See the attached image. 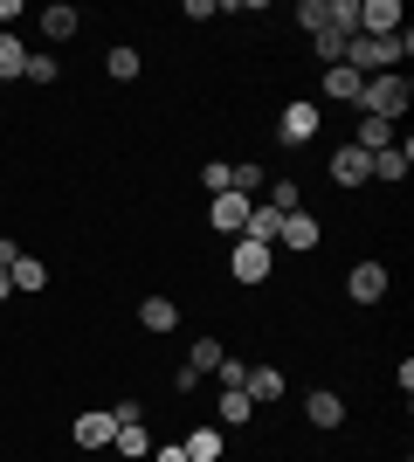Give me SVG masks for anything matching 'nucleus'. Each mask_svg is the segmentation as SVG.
Listing matches in <instances>:
<instances>
[{"label": "nucleus", "instance_id": "nucleus-1", "mask_svg": "<svg viewBox=\"0 0 414 462\" xmlns=\"http://www.w3.org/2000/svg\"><path fill=\"white\" fill-rule=\"evenodd\" d=\"M408 56H414V35H408V28H400V35H353V42H345V69H359V77L400 69Z\"/></svg>", "mask_w": 414, "mask_h": 462}, {"label": "nucleus", "instance_id": "nucleus-2", "mask_svg": "<svg viewBox=\"0 0 414 462\" xmlns=\"http://www.w3.org/2000/svg\"><path fill=\"white\" fill-rule=\"evenodd\" d=\"M414 104V83L400 77V69H380V77L359 83V117H387V125H400Z\"/></svg>", "mask_w": 414, "mask_h": 462}, {"label": "nucleus", "instance_id": "nucleus-3", "mask_svg": "<svg viewBox=\"0 0 414 462\" xmlns=\"http://www.w3.org/2000/svg\"><path fill=\"white\" fill-rule=\"evenodd\" d=\"M270 270H276V249L235 235V249H228V276H235V283H270Z\"/></svg>", "mask_w": 414, "mask_h": 462}, {"label": "nucleus", "instance_id": "nucleus-4", "mask_svg": "<svg viewBox=\"0 0 414 462\" xmlns=\"http://www.w3.org/2000/svg\"><path fill=\"white\" fill-rule=\"evenodd\" d=\"M111 435H118L111 407H83L77 421H69V442H77V448H90V456H97V448H111Z\"/></svg>", "mask_w": 414, "mask_h": 462}, {"label": "nucleus", "instance_id": "nucleus-5", "mask_svg": "<svg viewBox=\"0 0 414 462\" xmlns=\"http://www.w3.org/2000/svg\"><path fill=\"white\" fill-rule=\"evenodd\" d=\"M387 283H394V276H387V263H353V276H345V297H353L359 310H373L380 297H387Z\"/></svg>", "mask_w": 414, "mask_h": 462}, {"label": "nucleus", "instance_id": "nucleus-6", "mask_svg": "<svg viewBox=\"0 0 414 462\" xmlns=\"http://www.w3.org/2000/svg\"><path fill=\"white\" fill-rule=\"evenodd\" d=\"M276 138H283V145H311V138H317V104L290 97V104H283V117H276Z\"/></svg>", "mask_w": 414, "mask_h": 462}, {"label": "nucleus", "instance_id": "nucleus-7", "mask_svg": "<svg viewBox=\"0 0 414 462\" xmlns=\"http://www.w3.org/2000/svg\"><path fill=\"white\" fill-rule=\"evenodd\" d=\"M276 242H290L297 255H311L317 242H325V221H317V214H304V208H297V214H283V228H276Z\"/></svg>", "mask_w": 414, "mask_h": 462}, {"label": "nucleus", "instance_id": "nucleus-8", "mask_svg": "<svg viewBox=\"0 0 414 462\" xmlns=\"http://www.w3.org/2000/svg\"><path fill=\"white\" fill-rule=\"evenodd\" d=\"M249 208H256V200H242V193H215V200H207V228L215 235H242Z\"/></svg>", "mask_w": 414, "mask_h": 462}, {"label": "nucleus", "instance_id": "nucleus-9", "mask_svg": "<svg viewBox=\"0 0 414 462\" xmlns=\"http://www.w3.org/2000/svg\"><path fill=\"white\" fill-rule=\"evenodd\" d=\"M400 0H359V35H400Z\"/></svg>", "mask_w": 414, "mask_h": 462}, {"label": "nucleus", "instance_id": "nucleus-10", "mask_svg": "<svg viewBox=\"0 0 414 462\" xmlns=\"http://www.w3.org/2000/svg\"><path fill=\"white\" fill-rule=\"evenodd\" d=\"M332 180L338 187H373V159L359 152V145H338L332 152Z\"/></svg>", "mask_w": 414, "mask_h": 462}, {"label": "nucleus", "instance_id": "nucleus-11", "mask_svg": "<svg viewBox=\"0 0 414 462\" xmlns=\"http://www.w3.org/2000/svg\"><path fill=\"white\" fill-rule=\"evenodd\" d=\"M304 421L332 435V428H345V401H338L332 386H317V393H304Z\"/></svg>", "mask_w": 414, "mask_h": 462}, {"label": "nucleus", "instance_id": "nucleus-12", "mask_svg": "<svg viewBox=\"0 0 414 462\" xmlns=\"http://www.w3.org/2000/svg\"><path fill=\"white\" fill-rule=\"evenodd\" d=\"M179 456L187 462H221L228 456V428H194V435L179 442Z\"/></svg>", "mask_w": 414, "mask_h": 462}, {"label": "nucleus", "instance_id": "nucleus-13", "mask_svg": "<svg viewBox=\"0 0 414 462\" xmlns=\"http://www.w3.org/2000/svg\"><path fill=\"white\" fill-rule=\"evenodd\" d=\"M414 166V145L400 138V145H387V152H373V187H394V180H408Z\"/></svg>", "mask_w": 414, "mask_h": 462}, {"label": "nucleus", "instance_id": "nucleus-14", "mask_svg": "<svg viewBox=\"0 0 414 462\" xmlns=\"http://www.w3.org/2000/svg\"><path fill=\"white\" fill-rule=\"evenodd\" d=\"M359 69H345V62H332V69H325V77H317V90L332 97V104H359Z\"/></svg>", "mask_w": 414, "mask_h": 462}, {"label": "nucleus", "instance_id": "nucleus-15", "mask_svg": "<svg viewBox=\"0 0 414 462\" xmlns=\"http://www.w3.org/2000/svg\"><path fill=\"white\" fill-rule=\"evenodd\" d=\"M215 414H221L215 428H249V421H256V401H249L242 386H221V407H215Z\"/></svg>", "mask_w": 414, "mask_h": 462}, {"label": "nucleus", "instance_id": "nucleus-16", "mask_svg": "<svg viewBox=\"0 0 414 462\" xmlns=\"http://www.w3.org/2000/svg\"><path fill=\"white\" fill-rule=\"evenodd\" d=\"M242 393H249V401H283V373H276V366H249V373H242Z\"/></svg>", "mask_w": 414, "mask_h": 462}, {"label": "nucleus", "instance_id": "nucleus-17", "mask_svg": "<svg viewBox=\"0 0 414 462\" xmlns=\"http://www.w3.org/2000/svg\"><path fill=\"white\" fill-rule=\"evenodd\" d=\"M111 448H118L124 462H145V456H152V435H145V421H118V435H111Z\"/></svg>", "mask_w": 414, "mask_h": 462}, {"label": "nucleus", "instance_id": "nucleus-18", "mask_svg": "<svg viewBox=\"0 0 414 462\" xmlns=\"http://www.w3.org/2000/svg\"><path fill=\"white\" fill-rule=\"evenodd\" d=\"M276 228H283V214H276L270 200H262V208H249V221H242V235H249V242H262V249H276Z\"/></svg>", "mask_w": 414, "mask_h": 462}, {"label": "nucleus", "instance_id": "nucleus-19", "mask_svg": "<svg viewBox=\"0 0 414 462\" xmlns=\"http://www.w3.org/2000/svg\"><path fill=\"white\" fill-rule=\"evenodd\" d=\"M353 145H359V152H366V159H373V152H387V145H394V125H387V117H359Z\"/></svg>", "mask_w": 414, "mask_h": 462}, {"label": "nucleus", "instance_id": "nucleus-20", "mask_svg": "<svg viewBox=\"0 0 414 462\" xmlns=\"http://www.w3.org/2000/svg\"><path fill=\"white\" fill-rule=\"evenodd\" d=\"M138 325H145V331H173L179 304H173V297H145V304H138Z\"/></svg>", "mask_w": 414, "mask_h": 462}, {"label": "nucleus", "instance_id": "nucleus-21", "mask_svg": "<svg viewBox=\"0 0 414 462\" xmlns=\"http://www.w3.org/2000/svg\"><path fill=\"white\" fill-rule=\"evenodd\" d=\"M7 283H14V290H21V297H35V290H41V283H49V270H41L35 255H14V263H7Z\"/></svg>", "mask_w": 414, "mask_h": 462}, {"label": "nucleus", "instance_id": "nucleus-22", "mask_svg": "<svg viewBox=\"0 0 414 462\" xmlns=\"http://www.w3.org/2000/svg\"><path fill=\"white\" fill-rule=\"evenodd\" d=\"M290 21L304 28V35H325V28H332V0H297Z\"/></svg>", "mask_w": 414, "mask_h": 462}, {"label": "nucleus", "instance_id": "nucleus-23", "mask_svg": "<svg viewBox=\"0 0 414 462\" xmlns=\"http://www.w3.org/2000/svg\"><path fill=\"white\" fill-rule=\"evenodd\" d=\"M21 69H28V42H21V35H0V83H14Z\"/></svg>", "mask_w": 414, "mask_h": 462}, {"label": "nucleus", "instance_id": "nucleus-24", "mask_svg": "<svg viewBox=\"0 0 414 462\" xmlns=\"http://www.w3.org/2000/svg\"><path fill=\"white\" fill-rule=\"evenodd\" d=\"M77 28H83L77 7H49V14H41V35H49V42H69Z\"/></svg>", "mask_w": 414, "mask_h": 462}, {"label": "nucleus", "instance_id": "nucleus-25", "mask_svg": "<svg viewBox=\"0 0 414 462\" xmlns=\"http://www.w3.org/2000/svg\"><path fill=\"white\" fill-rule=\"evenodd\" d=\"M221 359H228V346H221V338H194V352H187V366H194L200 380H207V373H215Z\"/></svg>", "mask_w": 414, "mask_h": 462}, {"label": "nucleus", "instance_id": "nucleus-26", "mask_svg": "<svg viewBox=\"0 0 414 462\" xmlns=\"http://www.w3.org/2000/svg\"><path fill=\"white\" fill-rule=\"evenodd\" d=\"M345 28H325V35H311V49H317V62H325V69H332V62H345Z\"/></svg>", "mask_w": 414, "mask_h": 462}, {"label": "nucleus", "instance_id": "nucleus-27", "mask_svg": "<svg viewBox=\"0 0 414 462\" xmlns=\"http://www.w3.org/2000/svg\"><path fill=\"white\" fill-rule=\"evenodd\" d=\"M104 77H118V83H132V77H138V49H124V42H118V49H111V56H104Z\"/></svg>", "mask_w": 414, "mask_h": 462}, {"label": "nucleus", "instance_id": "nucleus-28", "mask_svg": "<svg viewBox=\"0 0 414 462\" xmlns=\"http://www.w3.org/2000/svg\"><path fill=\"white\" fill-rule=\"evenodd\" d=\"M270 208L276 214H297V208H304V187H297V180H276V187H270Z\"/></svg>", "mask_w": 414, "mask_h": 462}, {"label": "nucleus", "instance_id": "nucleus-29", "mask_svg": "<svg viewBox=\"0 0 414 462\" xmlns=\"http://www.w3.org/2000/svg\"><path fill=\"white\" fill-rule=\"evenodd\" d=\"M62 69H56V56H28V69H21V83H56Z\"/></svg>", "mask_w": 414, "mask_h": 462}, {"label": "nucleus", "instance_id": "nucleus-30", "mask_svg": "<svg viewBox=\"0 0 414 462\" xmlns=\"http://www.w3.org/2000/svg\"><path fill=\"white\" fill-rule=\"evenodd\" d=\"M200 187H207V193H228V166H221V159H207V166H200Z\"/></svg>", "mask_w": 414, "mask_h": 462}, {"label": "nucleus", "instance_id": "nucleus-31", "mask_svg": "<svg viewBox=\"0 0 414 462\" xmlns=\"http://www.w3.org/2000/svg\"><path fill=\"white\" fill-rule=\"evenodd\" d=\"M14 21H21V0H0V35H14Z\"/></svg>", "mask_w": 414, "mask_h": 462}, {"label": "nucleus", "instance_id": "nucleus-32", "mask_svg": "<svg viewBox=\"0 0 414 462\" xmlns=\"http://www.w3.org/2000/svg\"><path fill=\"white\" fill-rule=\"evenodd\" d=\"M7 297H14V283H7V270H0V304H7Z\"/></svg>", "mask_w": 414, "mask_h": 462}, {"label": "nucleus", "instance_id": "nucleus-33", "mask_svg": "<svg viewBox=\"0 0 414 462\" xmlns=\"http://www.w3.org/2000/svg\"><path fill=\"white\" fill-rule=\"evenodd\" d=\"M400 462H408V456H400Z\"/></svg>", "mask_w": 414, "mask_h": 462}]
</instances>
